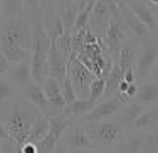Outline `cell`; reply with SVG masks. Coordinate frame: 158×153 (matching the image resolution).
Here are the masks:
<instances>
[{"label":"cell","instance_id":"obj_1","mask_svg":"<svg viewBox=\"0 0 158 153\" xmlns=\"http://www.w3.org/2000/svg\"><path fill=\"white\" fill-rule=\"evenodd\" d=\"M32 25L20 15L7 19L0 31V52L9 59L10 64L31 56Z\"/></svg>","mask_w":158,"mask_h":153},{"label":"cell","instance_id":"obj_2","mask_svg":"<svg viewBox=\"0 0 158 153\" xmlns=\"http://www.w3.org/2000/svg\"><path fill=\"white\" fill-rule=\"evenodd\" d=\"M39 113L40 111L25 98L14 101L9 106L3 108L0 119L5 125L9 135L12 136V140L15 141V145L19 147V151H20L22 145L27 141L29 130H31L32 123L35 121V118L39 116Z\"/></svg>","mask_w":158,"mask_h":153},{"label":"cell","instance_id":"obj_3","mask_svg":"<svg viewBox=\"0 0 158 153\" xmlns=\"http://www.w3.org/2000/svg\"><path fill=\"white\" fill-rule=\"evenodd\" d=\"M51 39H49L46 29H44L40 19H35L32 25V47H31V74L35 83H42L47 76V54L51 49Z\"/></svg>","mask_w":158,"mask_h":153},{"label":"cell","instance_id":"obj_4","mask_svg":"<svg viewBox=\"0 0 158 153\" xmlns=\"http://www.w3.org/2000/svg\"><path fill=\"white\" fill-rule=\"evenodd\" d=\"M88 133V136L96 143V147L99 148V151L103 150H114V147H118L126 136L128 130L116 118H110L104 121L98 123H88L82 125Z\"/></svg>","mask_w":158,"mask_h":153},{"label":"cell","instance_id":"obj_5","mask_svg":"<svg viewBox=\"0 0 158 153\" xmlns=\"http://www.w3.org/2000/svg\"><path fill=\"white\" fill-rule=\"evenodd\" d=\"M56 151H99V148L88 136L84 126L71 121L64 130Z\"/></svg>","mask_w":158,"mask_h":153},{"label":"cell","instance_id":"obj_6","mask_svg":"<svg viewBox=\"0 0 158 153\" xmlns=\"http://www.w3.org/2000/svg\"><path fill=\"white\" fill-rule=\"evenodd\" d=\"M156 56H158V37L152 34L145 37V39H141L140 47H138L136 62H135V76H136L138 83L150 79Z\"/></svg>","mask_w":158,"mask_h":153},{"label":"cell","instance_id":"obj_7","mask_svg":"<svg viewBox=\"0 0 158 153\" xmlns=\"http://www.w3.org/2000/svg\"><path fill=\"white\" fill-rule=\"evenodd\" d=\"M67 77H69L71 84L74 88L76 98H88L89 84L96 76L74 54H71L69 59H67Z\"/></svg>","mask_w":158,"mask_h":153},{"label":"cell","instance_id":"obj_8","mask_svg":"<svg viewBox=\"0 0 158 153\" xmlns=\"http://www.w3.org/2000/svg\"><path fill=\"white\" fill-rule=\"evenodd\" d=\"M121 106H123V101L119 99L118 94H114V96H111V98L98 101L94 106H93V110H89L84 116H81L79 119H74V121L76 123H84V125H88V123L104 121V119L114 118Z\"/></svg>","mask_w":158,"mask_h":153},{"label":"cell","instance_id":"obj_9","mask_svg":"<svg viewBox=\"0 0 158 153\" xmlns=\"http://www.w3.org/2000/svg\"><path fill=\"white\" fill-rule=\"evenodd\" d=\"M71 123L69 118H66L62 113H57L54 116H49V130L47 135L37 143V153H52L57 148V143L61 140L64 130Z\"/></svg>","mask_w":158,"mask_h":153},{"label":"cell","instance_id":"obj_10","mask_svg":"<svg viewBox=\"0 0 158 153\" xmlns=\"http://www.w3.org/2000/svg\"><path fill=\"white\" fill-rule=\"evenodd\" d=\"M116 9H118V7H113L108 0H96L94 5H93L88 27L91 29L93 34H96L101 40L104 39L106 29H108V25H110V22L113 19V12H114Z\"/></svg>","mask_w":158,"mask_h":153},{"label":"cell","instance_id":"obj_11","mask_svg":"<svg viewBox=\"0 0 158 153\" xmlns=\"http://www.w3.org/2000/svg\"><path fill=\"white\" fill-rule=\"evenodd\" d=\"M126 39H130V34L126 32L125 25H123L121 15H119V9H116L113 12V19H111L110 25H108L106 34H104V39H103L108 51H110V56L113 57V61H116L119 47L123 46V42Z\"/></svg>","mask_w":158,"mask_h":153},{"label":"cell","instance_id":"obj_12","mask_svg":"<svg viewBox=\"0 0 158 153\" xmlns=\"http://www.w3.org/2000/svg\"><path fill=\"white\" fill-rule=\"evenodd\" d=\"M20 91H22V98H25L27 101H31L34 106H35L42 114H46V116H54V114H57V113H62L61 108L52 106V104L47 101L42 86H40L39 83H35L34 79L29 81Z\"/></svg>","mask_w":158,"mask_h":153},{"label":"cell","instance_id":"obj_13","mask_svg":"<svg viewBox=\"0 0 158 153\" xmlns=\"http://www.w3.org/2000/svg\"><path fill=\"white\" fill-rule=\"evenodd\" d=\"M118 9H119V15H121L123 25H125V29H126L128 34H130V37H135V39L141 40V39H145V37L152 35L150 29L135 15V12L125 2H118Z\"/></svg>","mask_w":158,"mask_h":153},{"label":"cell","instance_id":"obj_14","mask_svg":"<svg viewBox=\"0 0 158 153\" xmlns=\"http://www.w3.org/2000/svg\"><path fill=\"white\" fill-rule=\"evenodd\" d=\"M40 14H42L40 22H42L44 29H46L49 39H51V42H56V40L64 34V24L61 20V15H59L57 9H56L54 2L51 0V2L47 3V7Z\"/></svg>","mask_w":158,"mask_h":153},{"label":"cell","instance_id":"obj_15","mask_svg":"<svg viewBox=\"0 0 158 153\" xmlns=\"http://www.w3.org/2000/svg\"><path fill=\"white\" fill-rule=\"evenodd\" d=\"M67 59L69 57L52 42L47 54V76H52L62 83L67 76Z\"/></svg>","mask_w":158,"mask_h":153},{"label":"cell","instance_id":"obj_16","mask_svg":"<svg viewBox=\"0 0 158 153\" xmlns=\"http://www.w3.org/2000/svg\"><path fill=\"white\" fill-rule=\"evenodd\" d=\"M125 3L135 12V15L150 29V32H152L153 35H158V24H156L155 10H153L145 0H126Z\"/></svg>","mask_w":158,"mask_h":153},{"label":"cell","instance_id":"obj_17","mask_svg":"<svg viewBox=\"0 0 158 153\" xmlns=\"http://www.w3.org/2000/svg\"><path fill=\"white\" fill-rule=\"evenodd\" d=\"M138 47H140V40L135 39V37H130L123 42V46L119 47L118 51V57H116V62L121 68V71L125 72L126 69L135 68V62H136V56H138Z\"/></svg>","mask_w":158,"mask_h":153},{"label":"cell","instance_id":"obj_18","mask_svg":"<svg viewBox=\"0 0 158 153\" xmlns=\"http://www.w3.org/2000/svg\"><path fill=\"white\" fill-rule=\"evenodd\" d=\"M5 76H9L10 81H12L17 88L22 89L29 81L32 79V74H31V56L25 57V59H22V61H19V62H15V64H10V69H9V72H7Z\"/></svg>","mask_w":158,"mask_h":153},{"label":"cell","instance_id":"obj_19","mask_svg":"<svg viewBox=\"0 0 158 153\" xmlns=\"http://www.w3.org/2000/svg\"><path fill=\"white\" fill-rule=\"evenodd\" d=\"M131 130H138V131H155L158 130V103L152 104V106H146L143 110V113L135 119Z\"/></svg>","mask_w":158,"mask_h":153},{"label":"cell","instance_id":"obj_20","mask_svg":"<svg viewBox=\"0 0 158 153\" xmlns=\"http://www.w3.org/2000/svg\"><path fill=\"white\" fill-rule=\"evenodd\" d=\"M40 86H42V89H44V94H46L47 101L51 103L52 106L62 110L64 104H66V99H64V94H62L61 83L52 76H46L42 79V83H40Z\"/></svg>","mask_w":158,"mask_h":153},{"label":"cell","instance_id":"obj_21","mask_svg":"<svg viewBox=\"0 0 158 153\" xmlns=\"http://www.w3.org/2000/svg\"><path fill=\"white\" fill-rule=\"evenodd\" d=\"M146 106H143V104L136 103L135 99H130V101L123 103V106L119 108V111L116 113V119H118L119 123H121L123 126H125L126 130H131V126H133L135 119H136L140 114L143 113V110H145Z\"/></svg>","mask_w":158,"mask_h":153},{"label":"cell","instance_id":"obj_22","mask_svg":"<svg viewBox=\"0 0 158 153\" xmlns=\"http://www.w3.org/2000/svg\"><path fill=\"white\" fill-rule=\"evenodd\" d=\"M133 99L136 103L143 104V106L156 104L158 103V84L152 79L141 81V84H138V91Z\"/></svg>","mask_w":158,"mask_h":153},{"label":"cell","instance_id":"obj_23","mask_svg":"<svg viewBox=\"0 0 158 153\" xmlns=\"http://www.w3.org/2000/svg\"><path fill=\"white\" fill-rule=\"evenodd\" d=\"M94 104H96L94 101H91V99H88V98H76L74 101L64 104L62 114L66 118H69L71 121H74V119H79L81 116H84L89 110H93Z\"/></svg>","mask_w":158,"mask_h":153},{"label":"cell","instance_id":"obj_24","mask_svg":"<svg viewBox=\"0 0 158 153\" xmlns=\"http://www.w3.org/2000/svg\"><path fill=\"white\" fill-rule=\"evenodd\" d=\"M143 138H145V133L143 131H138V130H128L125 140H123L118 147H114L113 151H141Z\"/></svg>","mask_w":158,"mask_h":153},{"label":"cell","instance_id":"obj_25","mask_svg":"<svg viewBox=\"0 0 158 153\" xmlns=\"http://www.w3.org/2000/svg\"><path fill=\"white\" fill-rule=\"evenodd\" d=\"M47 130H49V116L39 113V116L35 118V121L32 123L31 130H29L27 141H32V143L37 145L44 136L47 135Z\"/></svg>","mask_w":158,"mask_h":153},{"label":"cell","instance_id":"obj_26","mask_svg":"<svg viewBox=\"0 0 158 153\" xmlns=\"http://www.w3.org/2000/svg\"><path fill=\"white\" fill-rule=\"evenodd\" d=\"M24 14L22 10V0H0V15L3 19L19 17Z\"/></svg>","mask_w":158,"mask_h":153},{"label":"cell","instance_id":"obj_27","mask_svg":"<svg viewBox=\"0 0 158 153\" xmlns=\"http://www.w3.org/2000/svg\"><path fill=\"white\" fill-rule=\"evenodd\" d=\"M15 93V84L10 81V77H0V104L9 103L14 98Z\"/></svg>","mask_w":158,"mask_h":153},{"label":"cell","instance_id":"obj_28","mask_svg":"<svg viewBox=\"0 0 158 153\" xmlns=\"http://www.w3.org/2000/svg\"><path fill=\"white\" fill-rule=\"evenodd\" d=\"M103 91H104V77H94L89 84V93H88V99L91 101H101V96H103Z\"/></svg>","mask_w":158,"mask_h":153},{"label":"cell","instance_id":"obj_29","mask_svg":"<svg viewBox=\"0 0 158 153\" xmlns=\"http://www.w3.org/2000/svg\"><path fill=\"white\" fill-rule=\"evenodd\" d=\"M22 10L25 14H31L32 17L40 15V3L39 0H22Z\"/></svg>","mask_w":158,"mask_h":153},{"label":"cell","instance_id":"obj_30","mask_svg":"<svg viewBox=\"0 0 158 153\" xmlns=\"http://www.w3.org/2000/svg\"><path fill=\"white\" fill-rule=\"evenodd\" d=\"M9 69H10V62H9V59L5 57V56L0 52V77L2 76H5L7 72H9Z\"/></svg>","mask_w":158,"mask_h":153},{"label":"cell","instance_id":"obj_31","mask_svg":"<svg viewBox=\"0 0 158 153\" xmlns=\"http://www.w3.org/2000/svg\"><path fill=\"white\" fill-rule=\"evenodd\" d=\"M19 153H37V145L32 143V141H25L20 147V151Z\"/></svg>","mask_w":158,"mask_h":153},{"label":"cell","instance_id":"obj_32","mask_svg":"<svg viewBox=\"0 0 158 153\" xmlns=\"http://www.w3.org/2000/svg\"><path fill=\"white\" fill-rule=\"evenodd\" d=\"M136 91H138V83L135 81V83H130V84H128L125 94H126L130 99H133V98H135V94H136Z\"/></svg>","mask_w":158,"mask_h":153},{"label":"cell","instance_id":"obj_33","mask_svg":"<svg viewBox=\"0 0 158 153\" xmlns=\"http://www.w3.org/2000/svg\"><path fill=\"white\" fill-rule=\"evenodd\" d=\"M123 79H125L126 83H135V81H136V76H135V68L126 69L125 72H123Z\"/></svg>","mask_w":158,"mask_h":153},{"label":"cell","instance_id":"obj_34","mask_svg":"<svg viewBox=\"0 0 158 153\" xmlns=\"http://www.w3.org/2000/svg\"><path fill=\"white\" fill-rule=\"evenodd\" d=\"M5 140H12V136L9 135V131H7L5 125H3L2 119H0V141H5Z\"/></svg>","mask_w":158,"mask_h":153},{"label":"cell","instance_id":"obj_35","mask_svg":"<svg viewBox=\"0 0 158 153\" xmlns=\"http://www.w3.org/2000/svg\"><path fill=\"white\" fill-rule=\"evenodd\" d=\"M150 79H152V81H155V83L158 84V56H156L155 66H153V69H152V74H150Z\"/></svg>","mask_w":158,"mask_h":153},{"label":"cell","instance_id":"obj_36","mask_svg":"<svg viewBox=\"0 0 158 153\" xmlns=\"http://www.w3.org/2000/svg\"><path fill=\"white\" fill-rule=\"evenodd\" d=\"M49 2H51V0H39V3H40V12H42V10L47 7V3H49Z\"/></svg>","mask_w":158,"mask_h":153},{"label":"cell","instance_id":"obj_37","mask_svg":"<svg viewBox=\"0 0 158 153\" xmlns=\"http://www.w3.org/2000/svg\"><path fill=\"white\" fill-rule=\"evenodd\" d=\"M153 10H155V17H156V24H158V7H155Z\"/></svg>","mask_w":158,"mask_h":153},{"label":"cell","instance_id":"obj_38","mask_svg":"<svg viewBox=\"0 0 158 153\" xmlns=\"http://www.w3.org/2000/svg\"><path fill=\"white\" fill-rule=\"evenodd\" d=\"M156 37H158V35H156Z\"/></svg>","mask_w":158,"mask_h":153}]
</instances>
